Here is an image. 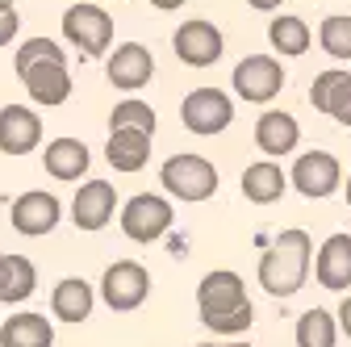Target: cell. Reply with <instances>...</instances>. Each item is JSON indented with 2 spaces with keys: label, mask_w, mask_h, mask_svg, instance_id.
<instances>
[{
  "label": "cell",
  "mask_w": 351,
  "mask_h": 347,
  "mask_svg": "<svg viewBox=\"0 0 351 347\" xmlns=\"http://www.w3.org/2000/svg\"><path fill=\"white\" fill-rule=\"evenodd\" d=\"M197 310H201L205 331L222 335V339H234V335H243L255 322V306H251V297H247V285L230 268H213V272L201 276V285H197Z\"/></svg>",
  "instance_id": "cell-1"
},
{
  "label": "cell",
  "mask_w": 351,
  "mask_h": 347,
  "mask_svg": "<svg viewBox=\"0 0 351 347\" xmlns=\"http://www.w3.org/2000/svg\"><path fill=\"white\" fill-rule=\"evenodd\" d=\"M13 71L17 80L25 84V93L34 105H63L71 97V71H67V55L59 42L51 38H29L17 47V59H13Z\"/></svg>",
  "instance_id": "cell-2"
},
{
  "label": "cell",
  "mask_w": 351,
  "mask_h": 347,
  "mask_svg": "<svg viewBox=\"0 0 351 347\" xmlns=\"http://www.w3.org/2000/svg\"><path fill=\"white\" fill-rule=\"evenodd\" d=\"M310 255L314 239L305 230H280L276 243L259 255V285L272 297H293L310 280Z\"/></svg>",
  "instance_id": "cell-3"
},
{
  "label": "cell",
  "mask_w": 351,
  "mask_h": 347,
  "mask_svg": "<svg viewBox=\"0 0 351 347\" xmlns=\"http://www.w3.org/2000/svg\"><path fill=\"white\" fill-rule=\"evenodd\" d=\"M159 180L167 189V197L176 201H209L217 193V167L205 159V155H193V151H180V155H171L159 171Z\"/></svg>",
  "instance_id": "cell-4"
},
{
  "label": "cell",
  "mask_w": 351,
  "mask_h": 347,
  "mask_svg": "<svg viewBox=\"0 0 351 347\" xmlns=\"http://www.w3.org/2000/svg\"><path fill=\"white\" fill-rule=\"evenodd\" d=\"M63 38L84 59H105L113 47V17L101 5H71L63 13Z\"/></svg>",
  "instance_id": "cell-5"
},
{
  "label": "cell",
  "mask_w": 351,
  "mask_h": 347,
  "mask_svg": "<svg viewBox=\"0 0 351 347\" xmlns=\"http://www.w3.org/2000/svg\"><path fill=\"white\" fill-rule=\"evenodd\" d=\"M171 222H176V209L159 193H138L121 205V235L130 243H155L171 230Z\"/></svg>",
  "instance_id": "cell-6"
},
{
  "label": "cell",
  "mask_w": 351,
  "mask_h": 347,
  "mask_svg": "<svg viewBox=\"0 0 351 347\" xmlns=\"http://www.w3.org/2000/svg\"><path fill=\"white\" fill-rule=\"evenodd\" d=\"M180 121L189 134H201V139H213L230 130L234 121V101L222 93V88H193L184 101H180Z\"/></svg>",
  "instance_id": "cell-7"
},
{
  "label": "cell",
  "mask_w": 351,
  "mask_h": 347,
  "mask_svg": "<svg viewBox=\"0 0 351 347\" xmlns=\"http://www.w3.org/2000/svg\"><path fill=\"white\" fill-rule=\"evenodd\" d=\"M285 80H289V75H285L280 59H272V55H247V59H239V67L230 71L234 97H243L247 105H268L272 97H280Z\"/></svg>",
  "instance_id": "cell-8"
},
{
  "label": "cell",
  "mask_w": 351,
  "mask_h": 347,
  "mask_svg": "<svg viewBox=\"0 0 351 347\" xmlns=\"http://www.w3.org/2000/svg\"><path fill=\"white\" fill-rule=\"evenodd\" d=\"M147 293H151V272L138 264V259H117V264H109L105 276H101V297L117 314L138 310L147 301Z\"/></svg>",
  "instance_id": "cell-9"
},
{
  "label": "cell",
  "mask_w": 351,
  "mask_h": 347,
  "mask_svg": "<svg viewBox=\"0 0 351 347\" xmlns=\"http://www.w3.org/2000/svg\"><path fill=\"white\" fill-rule=\"evenodd\" d=\"M171 51L189 67H213L217 59H222V51H226V38H222V29H217L213 21L193 17V21H184L171 34Z\"/></svg>",
  "instance_id": "cell-10"
},
{
  "label": "cell",
  "mask_w": 351,
  "mask_h": 347,
  "mask_svg": "<svg viewBox=\"0 0 351 347\" xmlns=\"http://www.w3.org/2000/svg\"><path fill=\"white\" fill-rule=\"evenodd\" d=\"M289 180H293V189H297L301 197L322 201V197L339 193V184H343V167H339V159H335L330 151H305V155H297V163H293V171H289Z\"/></svg>",
  "instance_id": "cell-11"
},
{
  "label": "cell",
  "mask_w": 351,
  "mask_h": 347,
  "mask_svg": "<svg viewBox=\"0 0 351 347\" xmlns=\"http://www.w3.org/2000/svg\"><path fill=\"white\" fill-rule=\"evenodd\" d=\"M105 75H109L113 88L138 93L155 75V59H151V51L143 42H121V47H109V55H105Z\"/></svg>",
  "instance_id": "cell-12"
},
{
  "label": "cell",
  "mask_w": 351,
  "mask_h": 347,
  "mask_svg": "<svg viewBox=\"0 0 351 347\" xmlns=\"http://www.w3.org/2000/svg\"><path fill=\"white\" fill-rule=\"evenodd\" d=\"M9 218H13V230H17V235H29V239H38V235H51V230L59 226V218H63V205H59L51 193L29 189V193H21V197L9 205Z\"/></svg>",
  "instance_id": "cell-13"
},
{
  "label": "cell",
  "mask_w": 351,
  "mask_h": 347,
  "mask_svg": "<svg viewBox=\"0 0 351 347\" xmlns=\"http://www.w3.org/2000/svg\"><path fill=\"white\" fill-rule=\"evenodd\" d=\"M113 209H117V193L109 180H84L75 189V201H71V222L80 230H105L113 222Z\"/></svg>",
  "instance_id": "cell-14"
},
{
  "label": "cell",
  "mask_w": 351,
  "mask_h": 347,
  "mask_svg": "<svg viewBox=\"0 0 351 347\" xmlns=\"http://www.w3.org/2000/svg\"><path fill=\"white\" fill-rule=\"evenodd\" d=\"M42 143V117L29 105H5L0 109V151L5 155H29Z\"/></svg>",
  "instance_id": "cell-15"
},
{
  "label": "cell",
  "mask_w": 351,
  "mask_h": 347,
  "mask_svg": "<svg viewBox=\"0 0 351 347\" xmlns=\"http://www.w3.org/2000/svg\"><path fill=\"white\" fill-rule=\"evenodd\" d=\"M310 105L339 125H351V71H318L310 84Z\"/></svg>",
  "instance_id": "cell-16"
},
{
  "label": "cell",
  "mask_w": 351,
  "mask_h": 347,
  "mask_svg": "<svg viewBox=\"0 0 351 347\" xmlns=\"http://www.w3.org/2000/svg\"><path fill=\"white\" fill-rule=\"evenodd\" d=\"M314 276H318V285L330 289V293H347V289H351V235H330V239L318 247Z\"/></svg>",
  "instance_id": "cell-17"
},
{
  "label": "cell",
  "mask_w": 351,
  "mask_h": 347,
  "mask_svg": "<svg viewBox=\"0 0 351 347\" xmlns=\"http://www.w3.org/2000/svg\"><path fill=\"white\" fill-rule=\"evenodd\" d=\"M297 139H301V125H297V117L285 113V109H268V113L255 121V147H259L263 155H272V159L297 151Z\"/></svg>",
  "instance_id": "cell-18"
},
{
  "label": "cell",
  "mask_w": 351,
  "mask_h": 347,
  "mask_svg": "<svg viewBox=\"0 0 351 347\" xmlns=\"http://www.w3.org/2000/svg\"><path fill=\"white\" fill-rule=\"evenodd\" d=\"M151 139L147 130H109V143H105V159L113 171H143L151 159Z\"/></svg>",
  "instance_id": "cell-19"
},
{
  "label": "cell",
  "mask_w": 351,
  "mask_h": 347,
  "mask_svg": "<svg viewBox=\"0 0 351 347\" xmlns=\"http://www.w3.org/2000/svg\"><path fill=\"white\" fill-rule=\"evenodd\" d=\"M93 301H97V293H93V285H88L84 276H63V280L51 289V314H55L59 322L80 326L88 314H93Z\"/></svg>",
  "instance_id": "cell-20"
},
{
  "label": "cell",
  "mask_w": 351,
  "mask_h": 347,
  "mask_svg": "<svg viewBox=\"0 0 351 347\" xmlns=\"http://www.w3.org/2000/svg\"><path fill=\"white\" fill-rule=\"evenodd\" d=\"M38 289V268L29 255H0V306H21Z\"/></svg>",
  "instance_id": "cell-21"
},
{
  "label": "cell",
  "mask_w": 351,
  "mask_h": 347,
  "mask_svg": "<svg viewBox=\"0 0 351 347\" xmlns=\"http://www.w3.org/2000/svg\"><path fill=\"white\" fill-rule=\"evenodd\" d=\"M0 347H55V326L34 310H17L0 326Z\"/></svg>",
  "instance_id": "cell-22"
},
{
  "label": "cell",
  "mask_w": 351,
  "mask_h": 347,
  "mask_svg": "<svg viewBox=\"0 0 351 347\" xmlns=\"http://www.w3.org/2000/svg\"><path fill=\"white\" fill-rule=\"evenodd\" d=\"M285 189H289V176L280 171V163H272V159H259V163H251V167L243 171V197L255 201V205L280 201Z\"/></svg>",
  "instance_id": "cell-23"
},
{
  "label": "cell",
  "mask_w": 351,
  "mask_h": 347,
  "mask_svg": "<svg viewBox=\"0 0 351 347\" xmlns=\"http://www.w3.org/2000/svg\"><path fill=\"white\" fill-rule=\"evenodd\" d=\"M42 163H47V171L55 180H80L88 171V163H93V155H88V147L80 139H55V143H47Z\"/></svg>",
  "instance_id": "cell-24"
},
{
  "label": "cell",
  "mask_w": 351,
  "mask_h": 347,
  "mask_svg": "<svg viewBox=\"0 0 351 347\" xmlns=\"http://www.w3.org/2000/svg\"><path fill=\"white\" fill-rule=\"evenodd\" d=\"M268 42H272V51H276V55H285V59H297V55H305V51H310L314 34H310V25H305L301 17H293V13H280V17H272V25H268Z\"/></svg>",
  "instance_id": "cell-25"
},
{
  "label": "cell",
  "mask_w": 351,
  "mask_h": 347,
  "mask_svg": "<svg viewBox=\"0 0 351 347\" xmlns=\"http://www.w3.org/2000/svg\"><path fill=\"white\" fill-rule=\"evenodd\" d=\"M339 343V322L330 310H305L297 318V347H335Z\"/></svg>",
  "instance_id": "cell-26"
},
{
  "label": "cell",
  "mask_w": 351,
  "mask_h": 347,
  "mask_svg": "<svg viewBox=\"0 0 351 347\" xmlns=\"http://www.w3.org/2000/svg\"><path fill=\"white\" fill-rule=\"evenodd\" d=\"M318 42H322V51L330 59H351V17L347 13H330L322 25H318Z\"/></svg>",
  "instance_id": "cell-27"
},
{
  "label": "cell",
  "mask_w": 351,
  "mask_h": 347,
  "mask_svg": "<svg viewBox=\"0 0 351 347\" xmlns=\"http://www.w3.org/2000/svg\"><path fill=\"white\" fill-rule=\"evenodd\" d=\"M155 109L147 105V101H138V97H130V101H121L113 113H109V130H147V134H155Z\"/></svg>",
  "instance_id": "cell-28"
},
{
  "label": "cell",
  "mask_w": 351,
  "mask_h": 347,
  "mask_svg": "<svg viewBox=\"0 0 351 347\" xmlns=\"http://www.w3.org/2000/svg\"><path fill=\"white\" fill-rule=\"evenodd\" d=\"M17 29H21L17 9H13V5H9V9H0V47H9V42L17 38Z\"/></svg>",
  "instance_id": "cell-29"
},
{
  "label": "cell",
  "mask_w": 351,
  "mask_h": 347,
  "mask_svg": "<svg viewBox=\"0 0 351 347\" xmlns=\"http://www.w3.org/2000/svg\"><path fill=\"white\" fill-rule=\"evenodd\" d=\"M335 322H339V326L347 331V339H351V297H347L343 306H339V318H335Z\"/></svg>",
  "instance_id": "cell-30"
},
{
  "label": "cell",
  "mask_w": 351,
  "mask_h": 347,
  "mask_svg": "<svg viewBox=\"0 0 351 347\" xmlns=\"http://www.w3.org/2000/svg\"><path fill=\"white\" fill-rule=\"evenodd\" d=\"M280 5H285V0H251V9H259V13H272Z\"/></svg>",
  "instance_id": "cell-31"
},
{
  "label": "cell",
  "mask_w": 351,
  "mask_h": 347,
  "mask_svg": "<svg viewBox=\"0 0 351 347\" xmlns=\"http://www.w3.org/2000/svg\"><path fill=\"white\" fill-rule=\"evenodd\" d=\"M151 5H155V9H163V13H167V9H180V5H184V0H151Z\"/></svg>",
  "instance_id": "cell-32"
},
{
  "label": "cell",
  "mask_w": 351,
  "mask_h": 347,
  "mask_svg": "<svg viewBox=\"0 0 351 347\" xmlns=\"http://www.w3.org/2000/svg\"><path fill=\"white\" fill-rule=\"evenodd\" d=\"M197 347H251V343H239L234 339V343H197Z\"/></svg>",
  "instance_id": "cell-33"
},
{
  "label": "cell",
  "mask_w": 351,
  "mask_h": 347,
  "mask_svg": "<svg viewBox=\"0 0 351 347\" xmlns=\"http://www.w3.org/2000/svg\"><path fill=\"white\" fill-rule=\"evenodd\" d=\"M347 205H351V176H347Z\"/></svg>",
  "instance_id": "cell-34"
},
{
  "label": "cell",
  "mask_w": 351,
  "mask_h": 347,
  "mask_svg": "<svg viewBox=\"0 0 351 347\" xmlns=\"http://www.w3.org/2000/svg\"><path fill=\"white\" fill-rule=\"evenodd\" d=\"M9 5H13V0H0V9H9Z\"/></svg>",
  "instance_id": "cell-35"
}]
</instances>
